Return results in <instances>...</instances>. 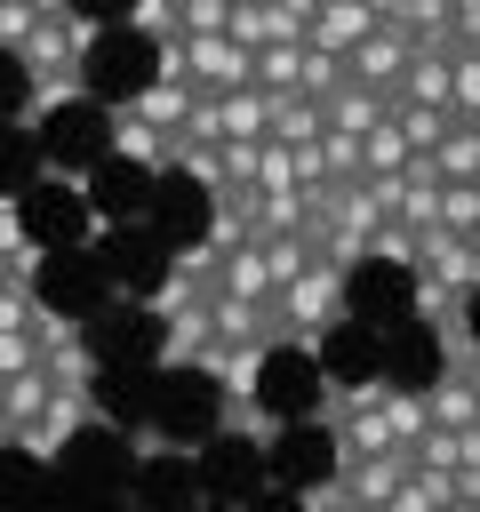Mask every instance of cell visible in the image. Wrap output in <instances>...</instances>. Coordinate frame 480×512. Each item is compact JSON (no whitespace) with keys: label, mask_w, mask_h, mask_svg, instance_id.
Masks as SVG:
<instances>
[{"label":"cell","mask_w":480,"mask_h":512,"mask_svg":"<svg viewBox=\"0 0 480 512\" xmlns=\"http://www.w3.org/2000/svg\"><path fill=\"white\" fill-rule=\"evenodd\" d=\"M24 368H40L32 328H0V376H24Z\"/></svg>","instance_id":"d6a6232c"},{"label":"cell","mask_w":480,"mask_h":512,"mask_svg":"<svg viewBox=\"0 0 480 512\" xmlns=\"http://www.w3.org/2000/svg\"><path fill=\"white\" fill-rule=\"evenodd\" d=\"M184 32H232V0H176Z\"/></svg>","instance_id":"f546056e"},{"label":"cell","mask_w":480,"mask_h":512,"mask_svg":"<svg viewBox=\"0 0 480 512\" xmlns=\"http://www.w3.org/2000/svg\"><path fill=\"white\" fill-rule=\"evenodd\" d=\"M48 392H56V384H48V368H24V376H8V432H16V424H32V416L48 408Z\"/></svg>","instance_id":"484cf974"},{"label":"cell","mask_w":480,"mask_h":512,"mask_svg":"<svg viewBox=\"0 0 480 512\" xmlns=\"http://www.w3.org/2000/svg\"><path fill=\"white\" fill-rule=\"evenodd\" d=\"M448 504H456V472H408L384 496V512H448Z\"/></svg>","instance_id":"2e32d148"},{"label":"cell","mask_w":480,"mask_h":512,"mask_svg":"<svg viewBox=\"0 0 480 512\" xmlns=\"http://www.w3.org/2000/svg\"><path fill=\"white\" fill-rule=\"evenodd\" d=\"M472 128H480V120H472Z\"/></svg>","instance_id":"74e56055"},{"label":"cell","mask_w":480,"mask_h":512,"mask_svg":"<svg viewBox=\"0 0 480 512\" xmlns=\"http://www.w3.org/2000/svg\"><path fill=\"white\" fill-rule=\"evenodd\" d=\"M32 344H40V368H48V384H88V376H96V360H88L80 328H72L64 312H48V304H40V320H32Z\"/></svg>","instance_id":"8992f818"},{"label":"cell","mask_w":480,"mask_h":512,"mask_svg":"<svg viewBox=\"0 0 480 512\" xmlns=\"http://www.w3.org/2000/svg\"><path fill=\"white\" fill-rule=\"evenodd\" d=\"M408 56H416V40H408L400 24H376V32L344 56V80H360V88L392 96V88H400V72H408Z\"/></svg>","instance_id":"277c9868"},{"label":"cell","mask_w":480,"mask_h":512,"mask_svg":"<svg viewBox=\"0 0 480 512\" xmlns=\"http://www.w3.org/2000/svg\"><path fill=\"white\" fill-rule=\"evenodd\" d=\"M80 424H88V384H56L48 408L8 432V448H24V456H64V440H72Z\"/></svg>","instance_id":"3957f363"},{"label":"cell","mask_w":480,"mask_h":512,"mask_svg":"<svg viewBox=\"0 0 480 512\" xmlns=\"http://www.w3.org/2000/svg\"><path fill=\"white\" fill-rule=\"evenodd\" d=\"M256 192H304L296 184V144H256Z\"/></svg>","instance_id":"d4e9b609"},{"label":"cell","mask_w":480,"mask_h":512,"mask_svg":"<svg viewBox=\"0 0 480 512\" xmlns=\"http://www.w3.org/2000/svg\"><path fill=\"white\" fill-rule=\"evenodd\" d=\"M368 256H376V264H416V232H408V224H384V232L368 240Z\"/></svg>","instance_id":"836d02e7"},{"label":"cell","mask_w":480,"mask_h":512,"mask_svg":"<svg viewBox=\"0 0 480 512\" xmlns=\"http://www.w3.org/2000/svg\"><path fill=\"white\" fill-rule=\"evenodd\" d=\"M384 432H392L400 448H416V440L432 432V408H424V392H408V384H392V392H384Z\"/></svg>","instance_id":"ac0fdd59"},{"label":"cell","mask_w":480,"mask_h":512,"mask_svg":"<svg viewBox=\"0 0 480 512\" xmlns=\"http://www.w3.org/2000/svg\"><path fill=\"white\" fill-rule=\"evenodd\" d=\"M456 504H480V464H456Z\"/></svg>","instance_id":"e575fe53"},{"label":"cell","mask_w":480,"mask_h":512,"mask_svg":"<svg viewBox=\"0 0 480 512\" xmlns=\"http://www.w3.org/2000/svg\"><path fill=\"white\" fill-rule=\"evenodd\" d=\"M88 16H40L32 24V40L16 48V64H24V80H32V112L40 104H64V96H80V56H88Z\"/></svg>","instance_id":"6da1fadb"},{"label":"cell","mask_w":480,"mask_h":512,"mask_svg":"<svg viewBox=\"0 0 480 512\" xmlns=\"http://www.w3.org/2000/svg\"><path fill=\"white\" fill-rule=\"evenodd\" d=\"M216 168H224V184H256V136H224Z\"/></svg>","instance_id":"f1b7e54d"},{"label":"cell","mask_w":480,"mask_h":512,"mask_svg":"<svg viewBox=\"0 0 480 512\" xmlns=\"http://www.w3.org/2000/svg\"><path fill=\"white\" fill-rule=\"evenodd\" d=\"M432 168H440V184H480V128H472V120H456V128L440 136Z\"/></svg>","instance_id":"9a60e30c"},{"label":"cell","mask_w":480,"mask_h":512,"mask_svg":"<svg viewBox=\"0 0 480 512\" xmlns=\"http://www.w3.org/2000/svg\"><path fill=\"white\" fill-rule=\"evenodd\" d=\"M192 96H200L192 80H160V72H152V88H144V96H128V112H136L144 128H160V136H184V120H192Z\"/></svg>","instance_id":"9c48e42d"},{"label":"cell","mask_w":480,"mask_h":512,"mask_svg":"<svg viewBox=\"0 0 480 512\" xmlns=\"http://www.w3.org/2000/svg\"><path fill=\"white\" fill-rule=\"evenodd\" d=\"M264 128H272V96L264 88H232L224 96V136H256L264 144Z\"/></svg>","instance_id":"ffe728a7"},{"label":"cell","mask_w":480,"mask_h":512,"mask_svg":"<svg viewBox=\"0 0 480 512\" xmlns=\"http://www.w3.org/2000/svg\"><path fill=\"white\" fill-rule=\"evenodd\" d=\"M112 144H120L128 160H152V168H168V160H176V136H160V128H144V120H136L128 104L112 112Z\"/></svg>","instance_id":"e0dca14e"},{"label":"cell","mask_w":480,"mask_h":512,"mask_svg":"<svg viewBox=\"0 0 480 512\" xmlns=\"http://www.w3.org/2000/svg\"><path fill=\"white\" fill-rule=\"evenodd\" d=\"M216 296H248V304H272V272H264V248H256V240L224 248V264H216Z\"/></svg>","instance_id":"30bf717a"},{"label":"cell","mask_w":480,"mask_h":512,"mask_svg":"<svg viewBox=\"0 0 480 512\" xmlns=\"http://www.w3.org/2000/svg\"><path fill=\"white\" fill-rule=\"evenodd\" d=\"M472 240H480V224H472Z\"/></svg>","instance_id":"8d00e7d4"},{"label":"cell","mask_w":480,"mask_h":512,"mask_svg":"<svg viewBox=\"0 0 480 512\" xmlns=\"http://www.w3.org/2000/svg\"><path fill=\"white\" fill-rule=\"evenodd\" d=\"M392 128L408 136V152H440V136L456 128V112H424V104H392Z\"/></svg>","instance_id":"44dd1931"},{"label":"cell","mask_w":480,"mask_h":512,"mask_svg":"<svg viewBox=\"0 0 480 512\" xmlns=\"http://www.w3.org/2000/svg\"><path fill=\"white\" fill-rule=\"evenodd\" d=\"M448 96H456V48H432V40H416V56H408V72H400L392 104H424V112H448Z\"/></svg>","instance_id":"5b68a950"},{"label":"cell","mask_w":480,"mask_h":512,"mask_svg":"<svg viewBox=\"0 0 480 512\" xmlns=\"http://www.w3.org/2000/svg\"><path fill=\"white\" fill-rule=\"evenodd\" d=\"M360 152H368V176H400V168L416 160V152H408V136L392 128V112H384V120H376V128L360 136Z\"/></svg>","instance_id":"603a6c76"},{"label":"cell","mask_w":480,"mask_h":512,"mask_svg":"<svg viewBox=\"0 0 480 512\" xmlns=\"http://www.w3.org/2000/svg\"><path fill=\"white\" fill-rule=\"evenodd\" d=\"M272 144H320L328 136V112H320V96H272V128H264Z\"/></svg>","instance_id":"7c38bea8"},{"label":"cell","mask_w":480,"mask_h":512,"mask_svg":"<svg viewBox=\"0 0 480 512\" xmlns=\"http://www.w3.org/2000/svg\"><path fill=\"white\" fill-rule=\"evenodd\" d=\"M256 248H264V272H272V296H280V288H288V280H296V272H304V264L320 256V248H312V232H280V240H256Z\"/></svg>","instance_id":"d6986e66"},{"label":"cell","mask_w":480,"mask_h":512,"mask_svg":"<svg viewBox=\"0 0 480 512\" xmlns=\"http://www.w3.org/2000/svg\"><path fill=\"white\" fill-rule=\"evenodd\" d=\"M320 112H328V128H352V136H368V128H376V120L392 112V96H376V88L344 80V88H336V96H328Z\"/></svg>","instance_id":"5bb4252c"},{"label":"cell","mask_w":480,"mask_h":512,"mask_svg":"<svg viewBox=\"0 0 480 512\" xmlns=\"http://www.w3.org/2000/svg\"><path fill=\"white\" fill-rule=\"evenodd\" d=\"M304 56H312V40H272V48H256V88H264V96H304Z\"/></svg>","instance_id":"8fae6325"},{"label":"cell","mask_w":480,"mask_h":512,"mask_svg":"<svg viewBox=\"0 0 480 512\" xmlns=\"http://www.w3.org/2000/svg\"><path fill=\"white\" fill-rule=\"evenodd\" d=\"M448 512H480V504H448Z\"/></svg>","instance_id":"d590c367"},{"label":"cell","mask_w":480,"mask_h":512,"mask_svg":"<svg viewBox=\"0 0 480 512\" xmlns=\"http://www.w3.org/2000/svg\"><path fill=\"white\" fill-rule=\"evenodd\" d=\"M136 24L152 32V48H168V40H184V24H176V0H136Z\"/></svg>","instance_id":"1f68e13d"},{"label":"cell","mask_w":480,"mask_h":512,"mask_svg":"<svg viewBox=\"0 0 480 512\" xmlns=\"http://www.w3.org/2000/svg\"><path fill=\"white\" fill-rule=\"evenodd\" d=\"M200 368H208L232 400H248V392H256V368H264V344H208Z\"/></svg>","instance_id":"4fadbf2b"},{"label":"cell","mask_w":480,"mask_h":512,"mask_svg":"<svg viewBox=\"0 0 480 512\" xmlns=\"http://www.w3.org/2000/svg\"><path fill=\"white\" fill-rule=\"evenodd\" d=\"M368 32H376L368 0H320V16H312V48H328V56H352Z\"/></svg>","instance_id":"ba28073f"},{"label":"cell","mask_w":480,"mask_h":512,"mask_svg":"<svg viewBox=\"0 0 480 512\" xmlns=\"http://www.w3.org/2000/svg\"><path fill=\"white\" fill-rule=\"evenodd\" d=\"M408 472H416V464H408V448H384V456L336 464V488H344V504H368V512H384V496H392Z\"/></svg>","instance_id":"52a82bcc"},{"label":"cell","mask_w":480,"mask_h":512,"mask_svg":"<svg viewBox=\"0 0 480 512\" xmlns=\"http://www.w3.org/2000/svg\"><path fill=\"white\" fill-rule=\"evenodd\" d=\"M32 24H40V8H32V0H0V48H8V56L32 40Z\"/></svg>","instance_id":"4dcf8cb0"},{"label":"cell","mask_w":480,"mask_h":512,"mask_svg":"<svg viewBox=\"0 0 480 512\" xmlns=\"http://www.w3.org/2000/svg\"><path fill=\"white\" fill-rule=\"evenodd\" d=\"M320 168H328V184H360V176H368L360 136H352V128H328V136H320Z\"/></svg>","instance_id":"7402d4cb"},{"label":"cell","mask_w":480,"mask_h":512,"mask_svg":"<svg viewBox=\"0 0 480 512\" xmlns=\"http://www.w3.org/2000/svg\"><path fill=\"white\" fill-rule=\"evenodd\" d=\"M456 120H480V48H456V96H448Z\"/></svg>","instance_id":"4316f807"},{"label":"cell","mask_w":480,"mask_h":512,"mask_svg":"<svg viewBox=\"0 0 480 512\" xmlns=\"http://www.w3.org/2000/svg\"><path fill=\"white\" fill-rule=\"evenodd\" d=\"M272 320H280V344H320L336 320H344V272L328 256H312L280 296H272Z\"/></svg>","instance_id":"7a4b0ae2"},{"label":"cell","mask_w":480,"mask_h":512,"mask_svg":"<svg viewBox=\"0 0 480 512\" xmlns=\"http://www.w3.org/2000/svg\"><path fill=\"white\" fill-rule=\"evenodd\" d=\"M304 232V192H256V240Z\"/></svg>","instance_id":"cb8c5ba5"},{"label":"cell","mask_w":480,"mask_h":512,"mask_svg":"<svg viewBox=\"0 0 480 512\" xmlns=\"http://www.w3.org/2000/svg\"><path fill=\"white\" fill-rule=\"evenodd\" d=\"M440 224L472 240V224H480V184H448V192H440Z\"/></svg>","instance_id":"83f0119b"}]
</instances>
